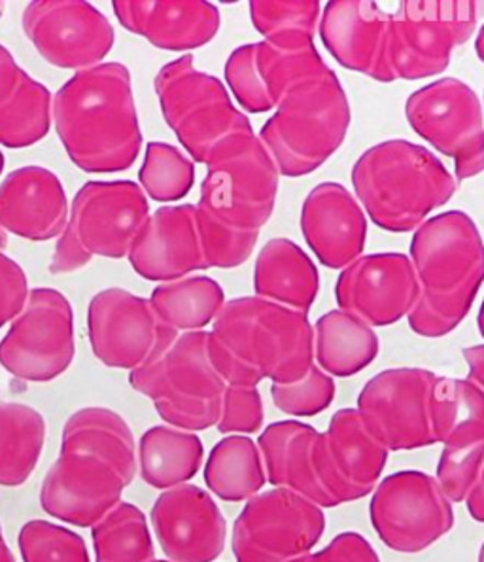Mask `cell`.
Wrapping results in <instances>:
<instances>
[{
  "instance_id": "6da1fadb",
  "label": "cell",
  "mask_w": 484,
  "mask_h": 562,
  "mask_svg": "<svg viewBox=\"0 0 484 562\" xmlns=\"http://www.w3.org/2000/svg\"><path fill=\"white\" fill-rule=\"evenodd\" d=\"M137 470V443L125 418L106 407H83L65 423L59 459L42 481V509L91 528L122 502Z\"/></svg>"
},
{
  "instance_id": "7a4b0ae2",
  "label": "cell",
  "mask_w": 484,
  "mask_h": 562,
  "mask_svg": "<svg viewBox=\"0 0 484 562\" xmlns=\"http://www.w3.org/2000/svg\"><path fill=\"white\" fill-rule=\"evenodd\" d=\"M205 165L195 205L205 266L239 268L273 216L280 172L254 130L225 138Z\"/></svg>"
},
{
  "instance_id": "3957f363",
  "label": "cell",
  "mask_w": 484,
  "mask_h": 562,
  "mask_svg": "<svg viewBox=\"0 0 484 562\" xmlns=\"http://www.w3.org/2000/svg\"><path fill=\"white\" fill-rule=\"evenodd\" d=\"M54 125L70 161L91 175L131 169L143 148L131 72L101 63L76 72L54 97Z\"/></svg>"
},
{
  "instance_id": "277c9868",
  "label": "cell",
  "mask_w": 484,
  "mask_h": 562,
  "mask_svg": "<svg viewBox=\"0 0 484 562\" xmlns=\"http://www.w3.org/2000/svg\"><path fill=\"white\" fill-rule=\"evenodd\" d=\"M308 316L261 297L225 302L209 331V357L232 386L294 383L314 366Z\"/></svg>"
},
{
  "instance_id": "5b68a950",
  "label": "cell",
  "mask_w": 484,
  "mask_h": 562,
  "mask_svg": "<svg viewBox=\"0 0 484 562\" xmlns=\"http://www.w3.org/2000/svg\"><path fill=\"white\" fill-rule=\"evenodd\" d=\"M410 261L420 294L410 311L416 336L443 337L470 313L484 282V240L470 214L449 211L416 227Z\"/></svg>"
},
{
  "instance_id": "8992f818",
  "label": "cell",
  "mask_w": 484,
  "mask_h": 562,
  "mask_svg": "<svg viewBox=\"0 0 484 562\" xmlns=\"http://www.w3.org/2000/svg\"><path fill=\"white\" fill-rule=\"evenodd\" d=\"M352 186L371 222L390 234L415 232L457 192L441 159L402 138L363 151L352 167Z\"/></svg>"
},
{
  "instance_id": "52a82bcc",
  "label": "cell",
  "mask_w": 484,
  "mask_h": 562,
  "mask_svg": "<svg viewBox=\"0 0 484 562\" xmlns=\"http://www.w3.org/2000/svg\"><path fill=\"white\" fill-rule=\"evenodd\" d=\"M350 120L347 91L334 70L326 69L292 86L258 137L280 175L300 179L341 148Z\"/></svg>"
},
{
  "instance_id": "ba28073f",
  "label": "cell",
  "mask_w": 484,
  "mask_h": 562,
  "mask_svg": "<svg viewBox=\"0 0 484 562\" xmlns=\"http://www.w3.org/2000/svg\"><path fill=\"white\" fill-rule=\"evenodd\" d=\"M130 384L154 402L169 426L199 432L218 425L227 384L209 357V331H172L131 371Z\"/></svg>"
},
{
  "instance_id": "9c48e42d",
  "label": "cell",
  "mask_w": 484,
  "mask_h": 562,
  "mask_svg": "<svg viewBox=\"0 0 484 562\" xmlns=\"http://www.w3.org/2000/svg\"><path fill=\"white\" fill-rule=\"evenodd\" d=\"M148 218V198L137 182L91 180L76 193L69 222L49 261V273H75L93 256L114 260L130 256Z\"/></svg>"
},
{
  "instance_id": "30bf717a",
  "label": "cell",
  "mask_w": 484,
  "mask_h": 562,
  "mask_svg": "<svg viewBox=\"0 0 484 562\" xmlns=\"http://www.w3.org/2000/svg\"><path fill=\"white\" fill-rule=\"evenodd\" d=\"M484 2L409 0L390 14L382 83L441 75L452 52L470 41Z\"/></svg>"
},
{
  "instance_id": "8fae6325",
  "label": "cell",
  "mask_w": 484,
  "mask_h": 562,
  "mask_svg": "<svg viewBox=\"0 0 484 562\" xmlns=\"http://www.w3.org/2000/svg\"><path fill=\"white\" fill-rule=\"evenodd\" d=\"M165 122L175 131L193 164H206L225 138L252 131L216 76L195 69L193 55L164 65L154 80Z\"/></svg>"
},
{
  "instance_id": "7c38bea8",
  "label": "cell",
  "mask_w": 484,
  "mask_h": 562,
  "mask_svg": "<svg viewBox=\"0 0 484 562\" xmlns=\"http://www.w3.org/2000/svg\"><path fill=\"white\" fill-rule=\"evenodd\" d=\"M75 313L54 289L29 292L27 303L0 341V366L21 381L48 383L75 360Z\"/></svg>"
},
{
  "instance_id": "4fadbf2b",
  "label": "cell",
  "mask_w": 484,
  "mask_h": 562,
  "mask_svg": "<svg viewBox=\"0 0 484 562\" xmlns=\"http://www.w3.org/2000/svg\"><path fill=\"white\" fill-rule=\"evenodd\" d=\"M405 117L416 135L454 161L458 180L484 172V109L458 78H441L410 93Z\"/></svg>"
},
{
  "instance_id": "5bb4252c",
  "label": "cell",
  "mask_w": 484,
  "mask_h": 562,
  "mask_svg": "<svg viewBox=\"0 0 484 562\" xmlns=\"http://www.w3.org/2000/svg\"><path fill=\"white\" fill-rule=\"evenodd\" d=\"M326 532V515L288 488H271L246 502L233 525L237 562H292L311 553Z\"/></svg>"
},
{
  "instance_id": "9a60e30c",
  "label": "cell",
  "mask_w": 484,
  "mask_h": 562,
  "mask_svg": "<svg viewBox=\"0 0 484 562\" xmlns=\"http://www.w3.org/2000/svg\"><path fill=\"white\" fill-rule=\"evenodd\" d=\"M369 517L381 542L397 553L431 548L454 527V512L436 477L418 470L392 473L373 491Z\"/></svg>"
},
{
  "instance_id": "2e32d148",
  "label": "cell",
  "mask_w": 484,
  "mask_h": 562,
  "mask_svg": "<svg viewBox=\"0 0 484 562\" xmlns=\"http://www.w3.org/2000/svg\"><path fill=\"white\" fill-rule=\"evenodd\" d=\"M436 373L420 368L381 371L358 396V413L389 451L436 446L430 392Z\"/></svg>"
},
{
  "instance_id": "e0dca14e",
  "label": "cell",
  "mask_w": 484,
  "mask_h": 562,
  "mask_svg": "<svg viewBox=\"0 0 484 562\" xmlns=\"http://www.w3.org/2000/svg\"><path fill=\"white\" fill-rule=\"evenodd\" d=\"M21 25L49 65L76 72L101 65L116 38L106 15L83 0L31 2Z\"/></svg>"
},
{
  "instance_id": "ac0fdd59",
  "label": "cell",
  "mask_w": 484,
  "mask_h": 562,
  "mask_svg": "<svg viewBox=\"0 0 484 562\" xmlns=\"http://www.w3.org/2000/svg\"><path fill=\"white\" fill-rule=\"evenodd\" d=\"M91 350L114 370H137L175 329L159 323L150 302L130 290L106 289L88 307Z\"/></svg>"
},
{
  "instance_id": "d6986e66",
  "label": "cell",
  "mask_w": 484,
  "mask_h": 562,
  "mask_svg": "<svg viewBox=\"0 0 484 562\" xmlns=\"http://www.w3.org/2000/svg\"><path fill=\"white\" fill-rule=\"evenodd\" d=\"M418 294L413 261L399 252L360 256L342 269L335 284L339 308L362 318L371 328L392 326L409 316Z\"/></svg>"
},
{
  "instance_id": "ffe728a7",
  "label": "cell",
  "mask_w": 484,
  "mask_h": 562,
  "mask_svg": "<svg viewBox=\"0 0 484 562\" xmlns=\"http://www.w3.org/2000/svg\"><path fill=\"white\" fill-rule=\"evenodd\" d=\"M151 527L167 561L214 562L224 553L227 522L205 488H167L151 506Z\"/></svg>"
},
{
  "instance_id": "44dd1931",
  "label": "cell",
  "mask_w": 484,
  "mask_h": 562,
  "mask_svg": "<svg viewBox=\"0 0 484 562\" xmlns=\"http://www.w3.org/2000/svg\"><path fill=\"white\" fill-rule=\"evenodd\" d=\"M329 69L314 44L282 49L266 41L245 44L225 63V82L250 114L277 109L280 99L303 78Z\"/></svg>"
},
{
  "instance_id": "7402d4cb",
  "label": "cell",
  "mask_w": 484,
  "mask_h": 562,
  "mask_svg": "<svg viewBox=\"0 0 484 562\" xmlns=\"http://www.w3.org/2000/svg\"><path fill=\"white\" fill-rule=\"evenodd\" d=\"M389 454L358 409L335 413L320 434L322 470L335 506L362 501L375 491Z\"/></svg>"
},
{
  "instance_id": "603a6c76",
  "label": "cell",
  "mask_w": 484,
  "mask_h": 562,
  "mask_svg": "<svg viewBox=\"0 0 484 562\" xmlns=\"http://www.w3.org/2000/svg\"><path fill=\"white\" fill-rule=\"evenodd\" d=\"M301 232L322 266L345 269L362 256L368 216L345 186L324 182L305 198Z\"/></svg>"
},
{
  "instance_id": "cb8c5ba5",
  "label": "cell",
  "mask_w": 484,
  "mask_h": 562,
  "mask_svg": "<svg viewBox=\"0 0 484 562\" xmlns=\"http://www.w3.org/2000/svg\"><path fill=\"white\" fill-rule=\"evenodd\" d=\"M127 258L135 273L151 282L178 281L206 269L195 205L157 209L144 224Z\"/></svg>"
},
{
  "instance_id": "d4e9b609",
  "label": "cell",
  "mask_w": 484,
  "mask_h": 562,
  "mask_svg": "<svg viewBox=\"0 0 484 562\" xmlns=\"http://www.w3.org/2000/svg\"><path fill=\"white\" fill-rule=\"evenodd\" d=\"M69 222V201L55 172L29 165L10 172L0 184V227L21 239L61 237Z\"/></svg>"
},
{
  "instance_id": "484cf974",
  "label": "cell",
  "mask_w": 484,
  "mask_h": 562,
  "mask_svg": "<svg viewBox=\"0 0 484 562\" xmlns=\"http://www.w3.org/2000/svg\"><path fill=\"white\" fill-rule=\"evenodd\" d=\"M112 8L123 29L167 52L201 48L222 25L218 8L205 0H116Z\"/></svg>"
},
{
  "instance_id": "4316f807",
  "label": "cell",
  "mask_w": 484,
  "mask_h": 562,
  "mask_svg": "<svg viewBox=\"0 0 484 562\" xmlns=\"http://www.w3.org/2000/svg\"><path fill=\"white\" fill-rule=\"evenodd\" d=\"M267 481L288 488L318 508H335L326 487L320 459V432L300 420H280L267 426L258 439Z\"/></svg>"
},
{
  "instance_id": "83f0119b",
  "label": "cell",
  "mask_w": 484,
  "mask_h": 562,
  "mask_svg": "<svg viewBox=\"0 0 484 562\" xmlns=\"http://www.w3.org/2000/svg\"><path fill=\"white\" fill-rule=\"evenodd\" d=\"M390 14L368 0H334L322 10L320 36L341 67L382 82Z\"/></svg>"
},
{
  "instance_id": "f1b7e54d",
  "label": "cell",
  "mask_w": 484,
  "mask_h": 562,
  "mask_svg": "<svg viewBox=\"0 0 484 562\" xmlns=\"http://www.w3.org/2000/svg\"><path fill=\"white\" fill-rule=\"evenodd\" d=\"M256 297L307 315L320 290V274L311 256L290 239H271L254 269Z\"/></svg>"
},
{
  "instance_id": "f546056e",
  "label": "cell",
  "mask_w": 484,
  "mask_h": 562,
  "mask_svg": "<svg viewBox=\"0 0 484 562\" xmlns=\"http://www.w3.org/2000/svg\"><path fill=\"white\" fill-rule=\"evenodd\" d=\"M314 358L329 378H352L379 355V337L362 318L342 308L329 311L313 326Z\"/></svg>"
},
{
  "instance_id": "4dcf8cb0",
  "label": "cell",
  "mask_w": 484,
  "mask_h": 562,
  "mask_svg": "<svg viewBox=\"0 0 484 562\" xmlns=\"http://www.w3.org/2000/svg\"><path fill=\"white\" fill-rule=\"evenodd\" d=\"M205 457L198 434L175 426H151L138 441V473L150 487L167 491L193 480Z\"/></svg>"
},
{
  "instance_id": "1f68e13d",
  "label": "cell",
  "mask_w": 484,
  "mask_h": 562,
  "mask_svg": "<svg viewBox=\"0 0 484 562\" xmlns=\"http://www.w3.org/2000/svg\"><path fill=\"white\" fill-rule=\"evenodd\" d=\"M159 323L178 334L205 331L225 305L224 289L211 277H184L161 282L150 300Z\"/></svg>"
},
{
  "instance_id": "d6a6232c",
  "label": "cell",
  "mask_w": 484,
  "mask_h": 562,
  "mask_svg": "<svg viewBox=\"0 0 484 562\" xmlns=\"http://www.w3.org/2000/svg\"><path fill=\"white\" fill-rule=\"evenodd\" d=\"M266 481L260 447L246 436H227L206 459V487L220 501H250L266 487Z\"/></svg>"
},
{
  "instance_id": "836d02e7",
  "label": "cell",
  "mask_w": 484,
  "mask_h": 562,
  "mask_svg": "<svg viewBox=\"0 0 484 562\" xmlns=\"http://www.w3.org/2000/svg\"><path fill=\"white\" fill-rule=\"evenodd\" d=\"M430 420L436 443L484 439V392L470 379L436 375L430 392Z\"/></svg>"
},
{
  "instance_id": "e575fe53",
  "label": "cell",
  "mask_w": 484,
  "mask_h": 562,
  "mask_svg": "<svg viewBox=\"0 0 484 562\" xmlns=\"http://www.w3.org/2000/svg\"><path fill=\"white\" fill-rule=\"evenodd\" d=\"M46 441V420L23 404L0 402V487H20L35 472Z\"/></svg>"
},
{
  "instance_id": "d590c367",
  "label": "cell",
  "mask_w": 484,
  "mask_h": 562,
  "mask_svg": "<svg viewBox=\"0 0 484 562\" xmlns=\"http://www.w3.org/2000/svg\"><path fill=\"white\" fill-rule=\"evenodd\" d=\"M52 124L54 97L44 83L23 72L20 86L0 106V145L29 148L48 135Z\"/></svg>"
},
{
  "instance_id": "8d00e7d4",
  "label": "cell",
  "mask_w": 484,
  "mask_h": 562,
  "mask_svg": "<svg viewBox=\"0 0 484 562\" xmlns=\"http://www.w3.org/2000/svg\"><path fill=\"white\" fill-rule=\"evenodd\" d=\"M95 562H154L156 549L146 515L130 502H120L91 527Z\"/></svg>"
},
{
  "instance_id": "74e56055",
  "label": "cell",
  "mask_w": 484,
  "mask_h": 562,
  "mask_svg": "<svg viewBox=\"0 0 484 562\" xmlns=\"http://www.w3.org/2000/svg\"><path fill=\"white\" fill-rule=\"evenodd\" d=\"M250 18L267 44L282 49L303 48L314 44L322 4L316 0H254Z\"/></svg>"
},
{
  "instance_id": "f35d334b",
  "label": "cell",
  "mask_w": 484,
  "mask_h": 562,
  "mask_svg": "<svg viewBox=\"0 0 484 562\" xmlns=\"http://www.w3.org/2000/svg\"><path fill=\"white\" fill-rule=\"evenodd\" d=\"M138 182L144 195L157 203L184 200L195 184V164L169 143L146 146Z\"/></svg>"
},
{
  "instance_id": "ab89813d",
  "label": "cell",
  "mask_w": 484,
  "mask_h": 562,
  "mask_svg": "<svg viewBox=\"0 0 484 562\" xmlns=\"http://www.w3.org/2000/svg\"><path fill=\"white\" fill-rule=\"evenodd\" d=\"M18 543L23 562H91L82 536L55 522H25Z\"/></svg>"
},
{
  "instance_id": "60d3db41",
  "label": "cell",
  "mask_w": 484,
  "mask_h": 562,
  "mask_svg": "<svg viewBox=\"0 0 484 562\" xmlns=\"http://www.w3.org/2000/svg\"><path fill=\"white\" fill-rule=\"evenodd\" d=\"M484 468V439L447 443L437 464L436 481L450 504L468 501Z\"/></svg>"
},
{
  "instance_id": "b9f144b4",
  "label": "cell",
  "mask_w": 484,
  "mask_h": 562,
  "mask_svg": "<svg viewBox=\"0 0 484 562\" xmlns=\"http://www.w3.org/2000/svg\"><path fill=\"white\" fill-rule=\"evenodd\" d=\"M277 409L292 417H314L326 412L334 404L335 381L318 366L297 379L294 383L273 384L271 386Z\"/></svg>"
},
{
  "instance_id": "7bdbcfd3",
  "label": "cell",
  "mask_w": 484,
  "mask_h": 562,
  "mask_svg": "<svg viewBox=\"0 0 484 562\" xmlns=\"http://www.w3.org/2000/svg\"><path fill=\"white\" fill-rule=\"evenodd\" d=\"M263 402H261L258 386H225L222 398V412H220V434H254L263 426Z\"/></svg>"
},
{
  "instance_id": "ee69618b",
  "label": "cell",
  "mask_w": 484,
  "mask_h": 562,
  "mask_svg": "<svg viewBox=\"0 0 484 562\" xmlns=\"http://www.w3.org/2000/svg\"><path fill=\"white\" fill-rule=\"evenodd\" d=\"M27 274L18 261L0 252V328L12 323L29 297Z\"/></svg>"
},
{
  "instance_id": "f6af8a7d",
  "label": "cell",
  "mask_w": 484,
  "mask_h": 562,
  "mask_svg": "<svg viewBox=\"0 0 484 562\" xmlns=\"http://www.w3.org/2000/svg\"><path fill=\"white\" fill-rule=\"evenodd\" d=\"M292 562H381L373 546L356 532L335 536L328 548L318 553H307Z\"/></svg>"
},
{
  "instance_id": "bcb514c9",
  "label": "cell",
  "mask_w": 484,
  "mask_h": 562,
  "mask_svg": "<svg viewBox=\"0 0 484 562\" xmlns=\"http://www.w3.org/2000/svg\"><path fill=\"white\" fill-rule=\"evenodd\" d=\"M23 72L25 70L15 63L14 55L0 44V106L7 103L15 88L20 86Z\"/></svg>"
},
{
  "instance_id": "7dc6e473",
  "label": "cell",
  "mask_w": 484,
  "mask_h": 562,
  "mask_svg": "<svg viewBox=\"0 0 484 562\" xmlns=\"http://www.w3.org/2000/svg\"><path fill=\"white\" fill-rule=\"evenodd\" d=\"M464 360L470 370L471 383L477 384L479 389L484 392V345H475L464 349Z\"/></svg>"
},
{
  "instance_id": "c3c4849f",
  "label": "cell",
  "mask_w": 484,
  "mask_h": 562,
  "mask_svg": "<svg viewBox=\"0 0 484 562\" xmlns=\"http://www.w3.org/2000/svg\"><path fill=\"white\" fill-rule=\"evenodd\" d=\"M465 504H468V512H470L471 517L475 521L484 522V468L481 477H479L477 485L471 491Z\"/></svg>"
},
{
  "instance_id": "681fc988",
  "label": "cell",
  "mask_w": 484,
  "mask_h": 562,
  "mask_svg": "<svg viewBox=\"0 0 484 562\" xmlns=\"http://www.w3.org/2000/svg\"><path fill=\"white\" fill-rule=\"evenodd\" d=\"M0 562H15L14 553L8 548L7 540H4V536H2V530H0Z\"/></svg>"
},
{
  "instance_id": "f907efd6",
  "label": "cell",
  "mask_w": 484,
  "mask_h": 562,
  "mask_svg": "<svg viewBox=\"0 0 484 562\" xmlns=\"http://www.w3.org/2000/svg\"><path fill=\"white\" fill-rule=\"evenodd\" d=\"M475 52H477L479 59L484 63V23L479 29L477 41H475Z\"/></svg>"
},
{
  "instance_id": "816d5d0a",
  "label": "cell",
  "mask_w": 484,
  "mask_h": 562,
  "mask_svg": "<svg viewBox=\"0 0 484 562\" xmlns=\"http://www.w3.org/2000/svg\"><path fill=\"white\" fill-rule=\"evenodd\" d=\"M477 324H479V334H481V336H483V339H484V302H483V305H481V311H479Z\"/></svg>"
},
{
  "instance_id": "f5cc1de1",
  "label": "cell",
  "mask_w": 484,
  "mask_h": 562,
  "mask_svg": "<svg viewBox=\"0 0 484 562\" xmlns=\"http://www.w3.org/2000/svg\"><path fill=\"white\" fill-rule=\"evenodd\" d=\"M8 245V235L2 227H0V252L7 248Z\"/></svg>"
},
{
  "instance_id": "db71d44e",
  "label": "cell",
  "mask_w": 484,
  "mask_h": 562,
  "mask_svg": "<svg viewBox=\"0 0 484 562\" xmlns=\"http://www.w3.org/2000/svg\"><path fill=\"white\" fill-rule=\"evenodd\" d=\"M2 171H4V154L0 151V175H2Z\"/></svg>"
},
{
  "instance_id": "11a10c76",
  "label": "cell",
  "mask_w": 484,
  "mask_h": 562,
  "mask_svg": "<svg viewBox=\"0 0 484 562\" xmlns=\"http://www.w3.org/2000/svg\"><path fill=\"white\" fill-rule=\"evenodd\" d=\"M479 562H484V543L481 546V551H479Z\"/></svg>"
},
{
  "instance_id": "9f6ffc18",
  "label": "cell",
  "mask_w": 484,
  "mask_h": 562,
  "mask_svg": "<svg viewBox=\"0 0 484 562\" xmlns=\"http://www.w3.org/2000/svg\"><path fill=\"white\" fill-rule=\"evenodd\" d=\"M2 15H4V4L0 2V18H2Z\"/></svg>"
},
{
  "instance_id": "6f0895ef",
  "label": "cell",
  "mask_w": 484,
  "mask_h": 562,
  "mask_svg": "<svg viewBox=\"0 0 484 562\" xmlns=\"http://www.w3.org/2000/svg\"><path fill=\"white\" fill-rule=\"evenodd\" d=\"M154 562H171V561H154Z\"/></svg>"
},
{
  "instance_id": "680465c9",
  "label": "cell",
  "mask_w": 484,
  "mask_h": 562,
  "mask_svg": "<svg viewBox=\"0 0 484 562\" xmlns=\"http://www.w3.org/2000/svg\"><path fill=\"white\" fill-rule=\"evenodd\" d=\"M0 530H2V528H0Z\"/></svg>"
},
{
  "instance_id": "91938a15",
  "label": "cell",
  "mask_w": 484,
  "mask_h": 562,
  "mask_svg": "<svg viewBox=\"0 0 484 562\" xmlns=\"http://www.w3.org/2000/svg\"><path fill=\"white\" fill-rule=\"evenodd\" d=\"M483 109H484V104H483Z\"/></svg>"
}]
</instances>
